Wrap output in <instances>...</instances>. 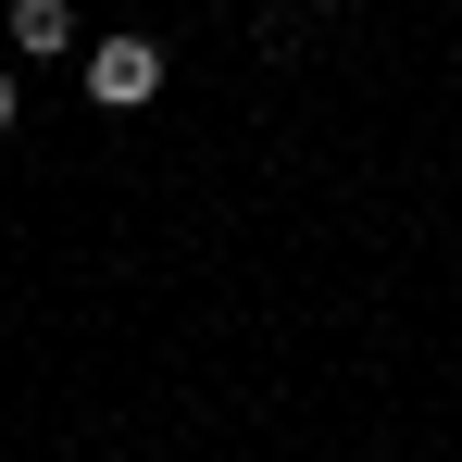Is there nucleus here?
Masks as SVG:
<instances>
[{"mask_svg": "<svg viewBox=\"0 0 462 462\" xmlns=\"http://www.w3.org/2000/svg\"><path fill=\"white\" fill-rule=\"evenodd\" d=\"M88 100H100V113H151L162 100V51L151 38H100V51H88Z\"/></svg>", "mask_w": 462, "mask_h": 462, "instance_id": "f257e3e1", "label": "nucleus"}, {"mask_svg": "<svg viewBox=\"0 0 462 462\" xmlns=\"http://www.w3.org/2000/svg\"><path fill=\"white\" fill-rule=\"evenodd\" d=\"M0 38L51 63V51H76V13H63V0H13V13H0Z\"/></svg>", "mask_w": 462, "mask_h": 462, "instance_id": "f03ea898", "label": "nucleus"}, {"mask_svg": "<svg viewBox=\"0 0 462 462\" xmlns=\"http://www.w3.org/2000/svg\"><path fill=\"white\" fill-rule=\"evenodd\" d=\"M0 138H13V76H0Z\"/></svg>", "mask_w": 462, "mask_h": 462, "instance_id": "7ed1b4c3", "label": "nucleus"}]
</instances>
